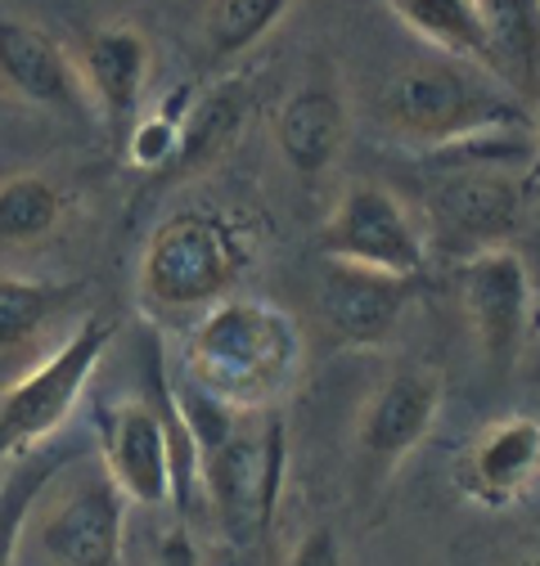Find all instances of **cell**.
<instances>
[{
  "instance_id": "obj_19",
  "label": "cell",
  "mask_w": 540,
  "mask_h": 566,
  "mask_svg": "<svg viewBox=\"0 0 540 566\" xmlns=\"http://www.w3.org/2000/svg\"><path fill=\"white\" fill-rule=\"evenodd\" d=\"M383 6L411 28L419 41H428L437 54L472 63L482 73L496 77V59H491V41L482 28V14L472 0H383ZM500 82V77H496ZM505 86V82H500Z\"/></svg>"
},
{
  "instance_id": "obj_17",
  "label": "cell",
  "mask_w": 540,
  "mask_h": 566,
  "mask_svg": "<svg viewBox=\"0 0 540 566\" xmlns=\"http://www.w3.org/2000/svg\"><path fill=\"white\" fill-rule=\"evenodd\" d=\"M482 14L496 77L531 108H540V0H472Z\"/></svg>"
},
{
  "instance_id": "obj_16",
  "label": "cell",
  "mask_w": 540,
  "mask_h": 566,
  "mask_svg": "<svg viewBox=\"0 0 540 566\" xmlns=\"http://www.w3.org/2000/svg\"><path fill=\"white\" fill-rule=\"evenodd\" d=\"M347 130H352V113L343 91L333 82H307L276 113V149L293 176L315 180L338 163Z\"/></svg>"
},
{
  "instance_id": "obj_13",
  "label": "cell",
  "mask_w": 540,
  "mask_h": 566,
  "mask_svg": "<svg viewBox=\"0 0 540 566\" xmlns=\"http://www.w3.org/2000/svg\"><path fill=\"white\" fill-rule=\"evenodd\" d=\"M415 297V279H392L378 270L324 261L320 289H315V311L320 324L343 342V346H387L405 319V306Z\"/></svg>"
},
{
  "instance_id": "obj_25",
  "label": "cell",
  "mask_w": 540,
  "mask_h": 566,
  "mask_svg": "<svg viewBox=\"0 0 540 566\" xmlns=\"http://www.w3.org/2000/svg\"><path fill=\"white\" fill-rule=\"evenodd\" d=\"M284 566H347V544L333 526H311L284 557Z\"/></svg>"
},
{
  "instance_id": "obj_10",
  "label": "cell",
  "mask_w": 540,
  "mask_h": 566,
  "mask_svg": "<svg viewBox=\"0 0 540 566\" xmlns=\"http://www.w3.org/2000/svg\"><path fill=\"white\" fill-rule=\"evenodd\" d=\"M446 387L428 365H405L378 382L356 418V463L365 485H383L437 428Z\"/></svg>"
},
{
  "instance_id": "obj_5",
  "label": "cell",
  "mask_w": 540,
  "mask_h": 566,
  "mask_svg": "<svg viewBox=\"0 0 540 566\" xmlns=\"http://www.w3.org/2000/svg\"><path fill=\"white\" fill-rule=\"evenodd\" d=\"M252 230L217 207H180L141 252V302L158 315L212 311L252 265Z\"/></svg>"
},
{
  "instance_id": "obj_8",
  "label": "cell",
  "mask_w": 540,
  "mask_h": 566,
  "mask_svg": "<svg viewBox=\"0 0 540 566\" xmlns=\"http://www.w3.org/2000/svg\"><path fill=\"white\" fill-rule=\"evenodd\" d=\"M315 248L324 261L378 270L392 279H419L428 265L424 226L387 185H374V180H356L343 189Z\"/></svg>"
},
{
  "instance_id": "obj_23",
  "label": "cell",
  "mask_w": 540,
  "mask_h": 566,
  "mask_svg": "<svg viewBox=\"0 0 540 566\" xmlns=\"http://www.w3.org/2000/svg\"><path fill=\"white\" fill-rule=\"evenodd\" d=\"M293 0H212L202 14V45L212 63H235L257 41L276 32Z\"/></svg>"
},
{
  "instance_id": "obj_24",
  "label": "cell",
  "mask_w": 540,
  "mask_h": 566,
  "mask_svg": "<svg viewBox=\"0 0 540 566\" xmlns=\"http://www.w3.org/2000/svg\"><path fill=\"white\" fill-rule=\"evenodd\" d=\"M185 113H189V91H176L158 113L135 117V126H131L126 139H122V154L131 158V167L163 171V176H167V167L176 163V149H180Z\"/></svg>"
},
{
  "instance_id": "obj_11",
  "label": "cell",
  "mask_w": 540,
  "mask_h": 566,
  "mask_svg": "<svg viewBox=\"0 0 540 566\" xmlns=\"http://www.w3.org/2000/svg\"><path fill=\"white\" fill-rule=\"evenodd\" d=\"M126 494L104 468L73 476L37 522V544L54 566H122Z\"/></svg>"
},
{
  "instance_id": "obj_28",
  "label": "cell",
  "mask_w": 540,
  "mask_h": 566,
  "mask_svg": "<svg viewBox=\"0 0 540 566\" xmlns=\"http://www.w3.org/2000/svg\"><path fill=\"white\" fill-rule=\"evenodd\" d=\"M500 566H540V553H518V557H505Z\"/></svg>"
},
{
  "instance_id": "obj_12",
  "label": "cell",
  "mask_w": 540,
  "mask_h": 566,
  "mask_svg": "<svg viewBox=\"0 0 540 566\" xmlns=\"http://www.w3.org/2000/svg\"><path fill=\"white\" fill-rule=\"evenodd\" d=\"M540 481V418L505 413L472 437L455 463V485L464 500L487 513L522 504Z\"/></svg>"
},
{
  "instance_id": "obj_15",
  "label": "cell",
  "mask_w": 540,
  "mask_h": 566,
  "mask_svg": "<svg viewBox=\"0 0 540 566\" xmlns=\"http://www.w3.org/2000/svg\"><path fill=\"white\" fill-rule=\"evenodd\" d=\"M149 67H154V50L145 41V32H135L131 23H113L100 28L86 41V59H82V77L91 91V104L100 108L113 145L122 149L126 130L141 117L145 104V86H149Z\"/></svg>"
},
{
  "instance_id": "obj_2",
  "label": "cell",
  "mask_w": 540,
  "mask_h": 566,
  "mask_svg": "<svg viewBox=\"0 0 540 566\" xmlns=\"http://www.w3.org/2000/svg\"><path fill=\"white\" fill-rule=\"evenodd\" d=\"M298 319L261 297H226L185 337V382L235 413H270L302 374Z\"/></svg>"
},
{
  "instance_id": "obj_20",
  "label": "cell",
  "mask_w": 540,
  "mask_h": 566,
  "mask_svg": "<svg viewBox=\"0 0 540 566\" xmlns=\"http://www.w3.org/2000/svg\"><path fill=\"white\" fill-rule=\"evenodd\" d=\"M77 297H82V283L0 274V360H14L23 350H32L63 311L77 306Z\"/></svg>"
},
{
  "instance_id": "obj_3",
  "label": "cell",
  "mask_w": 540,
  "mask_h": 566,
  "mask_svg": "<svg viewBox=\"0 0 540 566\" xmlns=\"http://www.w3.org/2000/svg\"><path fill=\"white\" fill-rule=\"evenodd\" d=\"M378 122L396 145L428 158L496 135H527L536 126L531 108L509 86L446 54L392 73L378 95Z\"/></svg>"
},
{
  "instance_id": "obj_21",
  "label": "cell",
  "mask_w": 540,
  "mask_h": 566,
  "mask_svg": "<svg viewBox=\"0 0 540 566\" xmlns=\"http://www.w3.org/2000/svg\"><path fill=\"white\" fill-rule=\"evenodd\" d=\"M77 459H82V450H73V446H45L0 472V566H14L23 531H28L32 513L41 509L45 490Z\"/></svg>"
},
{
  "instance_id": "obj_22",
  "label": "cell",
  "mask_w": 540,
  "mask_h": 566,
  "mask_svg": "<svg viewBox=\"0 0 540 566\" xmlns=\"http://www.w3.org/2000/svg\"><path fill=\"white\" fill-rule=\"evenodd\" d=\"M68 217V198L63 189L41 176V171H23L0 180V252H23L45 243Z\"/></svg>"
},
{
  "instance_id": "obj_26",
  "label": "cell",
  "mask_w": 540,
  "mask_h": 566,
  "mask_svg": "<svg viewBox=\"0 0 540 566\" xmlns=\"http://www.w3.org/2000/svg\"><path fill=\"white\" fill-rule=\"evenodd\" d=\"M154 566H202V562H198V544H194L185 517H176V526H167V531L158 535Z\"/></svg>"
},
{
  "instance_id": "obj_7",
  "label": "cell",
  "mask_w": 540,
  "mask_h": 566,
  "mask_svg": "<svg viewBox=\"0 0 540 566\" xmlns=\"http://www.w3.org/2000/svg\"><path fill=\"white\" fill-rule=\"evenodd\" d=\"M149 400H122L100 413V468L135 509L172 504V441L180 428L176 391L158 356L149 360Z\"/></svg>"
},
{
  "instance_id": "obj_1",
  "label": "cell",
  "mask_w": 540,
  "mask_h": 566,
  "mask_svg": "<svg viewBox=\"0 0 540 566\" xmlns=\"http://www.w3.org/2000/svg\"><path fill=\"white\" fill-rule=\"evenodd\" d=\"M176 405L198 441V494L217 526L239 553H261L276 531V509L284 490V422L276 413H235L189 382L172 387Z\"/></svg>"
},
{
  "instance_id": "obj_18",
  "label": "cell",
  "mask_w": 540,
  "mask_h": 566,
  "mask_svg": "<svg viewBox=\"0 0 540 566\" xmlns=\"http://www.w3.org/2000/svg\"><path fill=\"white\" fill-rule=\"evenodd\" d=\"M243 117H248V82L243 77L217 82L202 95H194L185 126H180V149H176V163L167 167V176H194L202 167H212L217 158H226V149L243 130Z\"/></svg>"
},
{
  "instance_id": "obj_27",
  "label": "cell",
  "mask_w": 540,
  "mask_h": 566,
  "mask_svg": "<svg viewBox=\"0 0 540 566\" xmlns=\"http://www.w3.org/2000/svg\"><path fill=\"white\" fill-rule=\"evenodd\" d=\"M540 180V108H536V126H531V167H527V185Z\"/></svg>"
},
{
  "instance_id": "obj_29",
  "label": "cell",
  "mask_w": 540,
  "mask_h": 566,
  "mask_svg": "<svg viewBox=\"0 0 540 566\" xmlns=\"http://www.w3.org/2000/svg\"><path fill=\"white\" fill-rule=\"evenodd\" d=\"M239 566H252V562H239Z\"/></svg>"
},
{
  "instance_id": "obj_14",
  "label": "cell",
  "mask_w": 540,
  "mask_h": 566,
  "mask_svg": "<svg viewBox=\"0 0 540 566\" xmlns=\"http://www.w3.org/2000/svg\"><path fill=\"white\" fill-rule=\"evenodd\" d=\"M0 91L23 104L63 113L73 122L91 117V91L68 50L23 19H0Z\"/></svg>"
},
{
  "instance_id": "obj_6",
  "label": "cell",
  "mask_w": 540,
  "mask_h": 566,
  "mask_svg": "<svg viewBox=\"0 0 540 566\" xmlns=\"http://www.w3.org/2000/svg\"><path fill=\"white\" fill-rule=\"evenodd\" d=\"M113 342H117V319L91 315L68 333L59 350H50L41 365H32L19 382L6 387V396H0V472L54 446V437L73 418L86 382L104 365Z\"/></svg>"
},
{
  "instance_id": "obj_9",
  "label": "cell",
  "mask_w": 540,
  "mask_h": 566,
  "mask_svg": "<svg viewBox=\"0 0 540 566\" xmlns=\"http://www.w3.org/2000/svg\"><path fill=\"white\" fill-rule=\"evenodd\" d=\"M455 297L459 311L478 337V350L491 374H509L522 356V342L531 333L536 289L531 270L513 248H491L468 261H455Z\"/></svg>"
},
{
  "instance_id": "obj_4",
  "label": "cell",
  "mask_w": 540,
  "mask_h": 566,
  "mask_svg": "<svg viewBox=\"0 0 540 566\" xmlns=\"http://www.w3.org/2000/svg\"><path fill=\"white\" fill-rule=\"evenodd\" d=\"M442 171L424 193V239L450 265L509 248L527 211L531 135H496L433 158Z\"/></svg>"
}]
</instances>
